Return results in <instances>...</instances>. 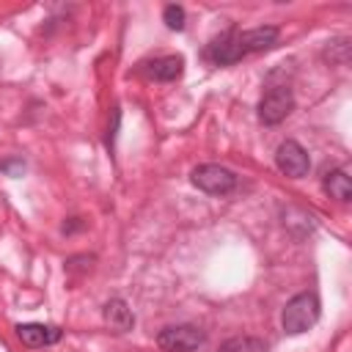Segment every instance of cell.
<instances>
[{
  "mask_svg": "<svg viewBox=\"0 0 352 352\" xmlns=\"http://www.w3.org/2000/svg\"><path fill=\"white\" fill-rule=\"evenodd\" d=\"M165 25L170 30H182L184 28V8L182 6H165Z\"/></svg>",
  "mask_w": 352,
  "mask_h": 352,
  "instance_id": "4fadbf2b",
  "label": "cell"
},
{
  "mask_svg": "<svg viewBox=\"0 0 352 352\" xmlns=\"http://www.w3.org/2000/svg\"><path fill=\"white\" fill-rule=\"evenodd\" d=\"M275 162H278V168H280L286 176H292V179L305 176L308 168H311V160H308L305 148H302L297 140H283V143L278 146Z\"/></svg>",
  "mask_w": 352,
  "mask_h": 352,
  "instance_id": "5b68a950",
  "label": "cell"
},
{
  "mask_svg": "<svg viewBox=\"0 0 352 352\" xmlns=\"http://www.w3.org/2000/svg\"><path fill=\"white\" fill-rule=\"evenodd\" d=\"M104 322H107L116 333H126V330L135 324V316H132V311L126 308L124 300H110V302L104 305Z\"/></svg>",
  "mask_w": 352,
  "mask_h": 352,
  "instance_id": "9c48e42d",
  "label": "cell"
},
{
  "mask_svg": "<svg viewBox=\"0 0 352 352\" xmlns=\"http://www.w3.org/2000/svg\"><path fill=\"white\" fill-rule=\"evenodd\" d=\"M192 184L209 195H226L236 187V176L223 165H198L192 170Z\"/></svg>",
  "mask_w": 352,
  "mask_h": 352,
  "instance_id": "3957f363",
  "label": "cell"
},
{
  "mask_svg": "<svg viewBox=\"0 0 352 352\" xmlns=\"http://www.w3.org/2000/svg\"><path fill=\"white\" fill-rule=\"evenodd\" d=\"M16 336L25 346H47V344H55L60 338V330L52 324H19Z\"/></svg>",
  "mask_w": 352,
  "mask_h": 352,
  "instance_id": "52a82bcc",
  "label": "cell"
},
{
  "mask_svg": "<svg viewBox=\"0 0 352 352\" xmlns=\"http://www.w3.org/2000/svg\"><path fill=\"white\" fill-rule=\"evenodd\" d=\"M292 107H294V96H292V91L286 85H280V88H272V91H267L261 96V102H258V118L264 124H280L292 113Z\"/></svg>",
  "mask_w": 352,
  "mask_h": 352,
  "instance_id": "277c9868",
  "label": "cell"
},
{
  "mask_svg": "<svg viewBox=\"0 0 352 352\" xmlns=\"http://www.w3.org/2000/svg\"><path fill=\"white\" fill-rule=\"evenodd\" d=\"M220 352H267V346L256 336H234L220 346Z\"/></svg>",
  "mask_w": 352,
  "mask_h": 352,
  "instance_id": "7c38bea8",
  "label": "cell"
},
{
  "mask_svg": "<svg viewBox=\"0 0 352 352\" xmlns=\"http://www.w3.org/2000/svg\"><path fill=\"white\" fill-rule=\"evenodd\" d=\"M182 69H184V60L179 55H165V58H157L154 63H148V74L154 80H165V82L176 80L182 74Z\"/></svg>",
  "mask_w": 352,
  "mask_h": 352,
  "instance_id": "8fae6325",
  "label": "cell"
},
{
  "mask_svg": "<svg viewBox=\"0 0 352 352\" xmlns=\"http://www.w3.org/2000/svg\"><path fill=\"white\" fill-rule=\"evenodd\" d=\"M214 63H220V66H226V63H236L242 55H245V50H242V44H239V33H226V36H220V38H214L212 44H209V52H206Z\"/></svg>",
  "mask_w": 352,
  "mask_h": 352,
  "instance_id": "8992f818",
  "label": "cell"
},
{
  "mask_svg": "<svg viewBox=\"0 0 352 352\" xmlns=\"http://www.w3.org/2000/svg\"><path fill=\"white\" fill-rule=\"evenodd\" d=\"M324 192H327L330 198L341 201V204L352 198V182H349V176H346V170H344V168L330 170V173L324 176Z\"/></svg>",
  "mask_w": 352,
  "mask_h": 352,
  "instance_id": "30bf717a",
  "label": "cell"
},
{
  "mask_svg": "<svg viewBox=\"0 0 352 352\" xmlns=\"http://www.w3.org/2000/svg\"><path fill=\"white\" fill-rule=\"evenodd\" d=\"M275 41H278V28H272V25L239 33V44H242L245 52H261V50H270Z\"/></svg>",
  "mask_w": 352,
  "mask_h": 352,
  "instance_id": "ba28073f",
  "label": "cell"
},
{
  "mask_svg": "<svg viewBox=\"0 0 352 352\" xmlns=\"http://www.w3.org/2000/svg\"><path fill=\"white\" fill-rule=\"evenodd\" d=\"M319 319V297L314 292H302L297 297H292L283 308V330L297 336L305 333L308 327H314Z\"/></svg>",
  "mask_w": 352,
  "mask_h": 352,
  "instance_id": "6da1fadb",
  "label": "cell"
},
{
  "mask_svg": "<svg viewBox=\"0 0 352 352\" xmlns=\"http://www.w3.org/2000/svg\"><path fill=\"white\" fill-rule=\"evenodd\" d=\"M157 344L165 352H195L204 344V330L195 324H170L157 336Z\"/></svg>",
  "mask_w": 352,
  "mask_h": 352,
  "instance_id": "7a4b0ae2",
  "label": "cell"
}]
</instances>
